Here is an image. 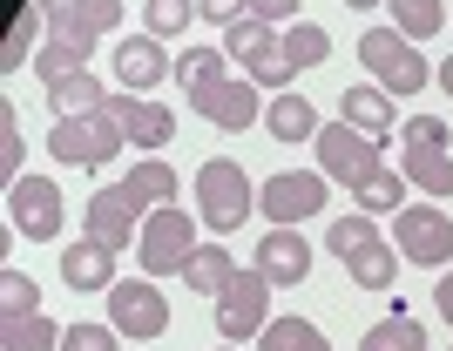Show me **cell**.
<instances>
[{"label": "cell", "instance_id": "obj_22", "mask_svg": "<svg viewBox=\"0 0 453 351\" xmlns=\"http://www.w3.org/2000/svg\"><path fill=\"white\" fill-rule=\"evenodd\" d=\"M399 176H406L413 189L453 196V156H447V142H413V135H406V163H399Z\"/></svg>", "mask_w": 453, "mask_h": 351}, {"label": "cell", "instance_id": "obj_31", "mask_svg": "<svg viewBox=\"0 0 453 351\" xmlns=\"http://www.w3.org/2000/svg\"><path fill=\"white\" fill-rule=\"evenodd\" d=\"M386 7H393V27L406 41H426V34L447 27V7H440V0H386Z\"/></svg>", "mask_w": 453, "mask_h": 351}, {"label": "cell", "instance_id": "obj_5", "mask_svg": "<svg viewBox=\"0 0 453 351\" xmlns=\"http://www.w3.org/2000/svg\"><path fill=\"white\" fill-rule=\"evenodd\" d=\"M224 55L230 61H244V74L257 81V88H278L284 95V81H291V55H284V34L278 27H265V20H237V27H224Z\"/></svg>", "mask_w": 453, "mask_h": 351}, {"label": "cell", "instance_id": "obj_39", "mask_svg": "<svg viewBox=\"0 0 453 351\" xmlns=\"http://www.w3.org/2000/svg\"><path fill=\"white\" fill-rule=\"evenodd\" d=\"M196 14L217 20V27H237V20L250 14V0H196Z\"/></svg>", "mask_w": 453, "mask_h": 351}, {"label": "cell", "instance_id": "obj_43", "mask_svg": "<svg viewBox=\"0 0 453 351\" xmlns=\"http://www.w3.org/2000/svg\"><path fill=\"white\" fill-rule=\"evenodd\" d=\"M345 7H352V14H365V7H379V0H345Z\"/></svg>", "mask_w": 453, "mask_h": 351}, {"label": "cell", "instance_id": "obj_4", "mask_svg": "<svg viewBox=\"0 0 453 351\" xmlns=\"http://www.w3.org/2000/svg\"><path fill=\"white\" fill-rule=\"evenodd\" d=\"M359 61H365V74H372L386 95H413V88L434 81V68L419 61V48L399 34V27H365L359 34Z\"/></svg>", "mask_w": 453, "mask_h": 351}, {"label": "cell", "instance_id": "obj_42", "mask_svg": "<svg viewBox=\"0 0 453 351\" xmlns=\"http://www.w3.org/2000/svg\"><path fill=\"white\" fill-rule=\"evenodd\" d=\"M440 88H447V95H453V55H447V61H440Z\"/></svg>", "mask_w": 453, "mask_h": 351}, {"label": "cell", "instance_id": "obj_2", "mask_svg": "<svg viewBox=\"0 0 453 351\" xmlns=\"http://www.w3.org/2000/svg\"><path fill=\"white\" fill-rule=\"evenodd\" d=\"M325 243H332V257L352 271V284H359V291H393V278H399V250L379 237V223L365 217V210H359V217H339Z\"/></svg>", "mask_w": 453, "mask_h": 351}, {"label": "cell", "instance_id": "obj_20", "mask_svg": "<svg viewBox=\"0 0 453 351\" xmlns=\"http://www.w3.org/2000/svg\"><path fill=\"white\" fill-rule=\"evenodd\" d=\"M257 271H265L271 284H304L311 278V243H304L298 230H271V237L257 243Z\"/></svg>", "mask_w": 453, "mask_h": 351}, {"label": "cell", "instance_id": "obj_35", "mask_svg": "<svg viewBox=\"0 0 453 351\" xmlns=\"http://www.w3.org/2000/svg\"><path fill=\"white\" fill-rule=\"evenodd\" d=\"M189 14H196V0H150V7H142V27H150L156 41H170V34L189 27Z\"/></svg>", "mask_w": 453, "mask_h": 351}, {"label": "cell", "instance_id": "obj_34", "mask_svg": "<svg viewBox=\"0 0 453 351\" xmlns=\"http://www.w3.org/2000/svg\"><path fill=\"white\" fill-rule=\"evenodd\" d=\"M41 311V284L27 271H0V317H35Z\"/></svg>", "mask_w": 453, "mask_h": 351}, {"label": "cell", "instance_id": "obj_23", "mask_svg": "<svg viewBox=\"0 0 453 351\" xmlns=\"http://www.w3.org/2000/svg\"><path fill=\"white\" fill-rule=\"evenodd\" d=\"M48 102H55V122H68V115H102V109H109V88L81 68V74H68V81H55Z\"/></svg>", "mask_w": 453, "mask_h": 351}, {"label": "cell", "instance_id": "obj_30", "mask_svg": "<svg viewBox=\"0 0 453 351\" xmlns=\"http://www.w3.org/2000/svg\"><path fill=\"white\" fill-rule=\"evenodd\" d=\"M278 34H284L291 68H319V61H332V34H325L319 20H291V27H278Z\"/></svg>", "mask_w": 453, "mask_h": 351}, {"label": "cell", "instance_id": "obj_26", "mask_svg": "<svg viewBox=\"0 0 453 351\" xmlns=\"http://www.w3.org/2000/svg\"><path fill=\"white\" fill-rule=\"evenodd\" d=\"M41 34H55V27H48V14H41V0H27V7L14 14V34H7V48H0V68L14 74L20 61H27V55L41 48Z\"/></svg>", "mask_w": 453, "mask_h": 351}, {"label": "cell", "instance_id": "obj_17", "mask_svg": "<svg viewBox=\"0 0 453 351\" xmlns=\"http://www.w3.org/2000/svg\"><path fill=\"white\" fill-rule=\"evenodd\" d=\"M61 278H68V291H115V250L102 237L61 243Z\"/></svg>", "mask_w": 453, "mask_h": 351}, {"label": "cell", "instance_id": "obj_6", "mask_svg": "<svg viewBox=\"0 0 453 351\" xmlns=\"http://www.w3.org/2000/svg\"><path fill=\"white\" fill-rule=\"evenodd\" d=\"M203 243H196V223H189V210L163 203L150 223H142V243H135V257H142V271L150 278H176V271H189V257H196Z\"/></svg>", "mask_w": 453, "mask_h": 351}, {"label": "cell", "instance_id": "obj_15", "mask_svg": "<svg viewBox=\"0 0 453 351\" xmlns=\"http://www.w3.org/2000/svg\"><path fill=\"white\" fill-rule=\"evenodd\" d=\"M41 14H48V27H55L61 41L95 48V41L122 20V0H41Z\"/></svg>", "mask_w": 453, "mask_h": 351}, {"label": "cell", "instance_id": "obj_14", "mask_svg": "<svg viewBox=\"0 0 453 351\" xmlns=\"http://www.w3.org/2000/svg\"><path fill=\"white\" fill-rule=\"evenodd\" d=\"M189 115H203V122H217V129H230V135H244L257 115H265V102H257V81L250 74H237V81H217V88H203V95H189Z\"/></svg>", "mask_w": 453, "mask_h": 351}, {"label": "cell", "instance_id": "obj_27", "mask_svg": "<svg viewBox=\"0 0 453 351\" xmlns=\"http://www.w3.org/2000/svg\"><path fill=\"white\" fill-rule=\"evenodd\" d=\"M359 351H426V332H419V317L406 311H386L372 332L359 338Z\"/></svg>", "mask_w": 453, "mask_h": 351}, {"label": "cell", "instance_id": "obj_41", "mask_svg": "<svg viewBox=\"0 0 453 351\" xmlns=\"http://www.w3.org/2000/svg\"><path fill=\"white\" fill-rule=\"evenodd\" d=\"M434 304H440V317H447V324H453V271H447V278L434 284Z\"/></svg>", "mask_w": 453, "mask_h": 351}, {"label": "cell", "instance_id": "obj_9", "mask_svg": "<svg viewBox=\"0 0 453 351\" xmlns=\"http://www.w3.org/2000/svg\"><path fill=\"white\" fill-rule=\"evenodd\" d=\"M7 217L27 243H55L61 223H68V203H61V189L48 176H20V183H7Z\"/></svg>", "mask_w": 453, "mask_h": 351}, {"label": "cell", "instance_id": "obj_37", "mask_svg": "<svg viewBox=\"0 0 453 351\" xmlns=\"http://www.w3.org/2000/svg\"><path fill=\"white\" fill-rule=\"evenodd\" d=\"M115 324H68L61 332V351H115Z\"/></svg>", "mask_w": 453, "mask_h": 351}, {"label": "cell", "instance_id": "obj_36", "mask_svg": "<svg viewBox=\"0 0 453 351\" xmlns=\"http://www.w3.org/2000/svg\"><path fill=\"white\" fill-rule=\"evenodd\" d=\"M0 169H7V183L27 176V169H20V109L14 102H0Z\"/></svg>", "mask_w": 453, "mask_h": 351}, {"label": "cell", "instance_id": "obj_10", "mask_svg": "<svg viewBox=\"0 0 453 351\" xmlns=\"http://www.w3.org/2000/svg\"><path fill=\"white\" fill-rule=\"evenodd\" d=\"M393 250L406 263H447L453 257V223H447V210H434V203H406L393 217Z\"/></svg>", "mask_w": 453, "mask_h": 351}, {"label": "cell", "instance_id": "obj_3", "mask_svg": "<svg viewBox=\"0 0 453 351\" xmlns=\"http://www.w3.org/2000/svg\"><path fill=\"white\" fill-rule=\"evenodd\" d=\"M250 210H257V189H250L244 163H230V156H210V163L196 169V217H203L217 237H230V230H244Z\"/></svg>", "mask_w": 453, "mask_h": 351}, {"label": "cell", "instance_id": "obj_7", "mask_svg": "<svg viewBox=\"0 0 453 351\" xmlns=\"http://www.w3.org/2000/svg\"><path fill=\"white\" fill-rule=\"evenodd\" d=\"M48 149H55V163H68V169H109L115 156L129 149V135L115 129L109 115H68V122H55Z\"/></svg>", "mask_w": 453, "mask_h": 351}, {"label": "cell", "instance_id": "obj_21", "mask_svg": "<svg viewBox=\"0 0 453 351\" xmlns=\"http://www.w3.org/2000/svg\"><path fill=\"white\" fill-rule=\"evenodd\" d=\"M265 129L278 135V142H319V109H311V102H304L298 88H284V95H271L265 102Z\"/></svg>", "mask_w": 453, "mask_h": 351}, {"label": "cell", "instance_id": "obj_8", "mask_svg": "<svg viewBox=\"0 0 453 351\" xmlns=\"http://www.w3.org/2000/svg\"><path fill=\"white\" fill-rule=\"evenodd\" d=\"M271 324V278L250 263V271H237V278L224 284V297H217V332L230 338V345H244V338H265Z\"/></svg>", "mask_w": 453, "mask_h": 351}, {"label": "cell", "instance_id": "obj_16", "mask_svg": "<svg viewBox=\"0 0 453 351\" xmlns=\"http://www.w3.org/2000/svg\"><path fill=\"white\" fill-rule=\"evenodd\" d=\"M102 115H109L135 149H163L176 135V115L163 109V102H150V95H109V109H102Z\"/></svg>", "mask_w": 453, "mask_h": 351}, {"label": "cell", "instance_id": "obj_40", "mask_svg": "<svg viewBox=\"0 0 453 351\" xmlns=\"http://www.w3.org/2000/svg\"><path fill=\"white\" fill-rule=\"evenodd\" d=\"M406 135H413V142H447V122H440V115H413V122H406Z\"/></svg>", "mask_w": 453, "mask_h": 351}, {"label": "cell", "instance_id": "obj_1", "mask_svg": "<svg viewBox=\"0 0 453 351\" xmlns=\"http://www.w3.org/2000/svg\"><path fill=\"white\" fill-rule=\"evenodd\" d=\"M163 203H176V169L170 163H135L122 183L95 189L81 223H88V237H102L109 250H129V243H142V223Z\"/></svg>", "mask_w": 453, "mask_h": 351}, {"label": "cell", "instance_id": "obj_29", "mask_svg": "<svg viewBox=\"0 0 453 351\" xmlns=\"http://www.w3.org/2000/svg\"><path fill=\"white\" fill-rule=\"evenodd\" d=\"M88 55H95V48H81V41L48 34V48L35 55V74L48 81V88H55V81H68V74H81V68H88Z\"/></svg>", "mask_w": 453, "mask_h": 351}, {"label": "cell", "instance_id": "obj_11", "mask_svg": "<svg viewBox=\"0 0 453 351\" xmlns=\"http://www.w3.org/2000/svg\"><path fill=\"white\" fill-rule=\"evenodd\" d=\"M109 324L122 338H163L170 332V297L156 291L150 278H115L109 291Z\"/></svg>", "mask_w": 453, "mask_h": 351}, {"label": "cell", "instance_id": "obj_32", "mask_svg": "<svg viewBox=\"0 0 453 351\" xmlns=\"http://www.w3.org/2000/svg\"><path fill=\"white\" fill-rule=\"evenodd\" d=\"M224 61L230 55H217V48H183V55H176V81H183L189 95H203V88L224 81Z\"/></svg>", "mask_w": 453, "mask_h": 351}, {"label": "cell", "instance_id": "obj_18", "mask_svg": "<svg viewBox=\"0 0 453 351\" xmlns=\"http://www.w3.org/2000/svg\"><path fill=\"white\" fill-rule=\"evenodd\" d=\"M339 122H352L359 135L386 142V135H393V95L379 88V81H352V88L339 95Z\"/></svg>", "mask_w": 453, "mask_h": 351}, {"label": "cell", "instance_id": "obj_24", "mask_svg": "<svg viewBox=\"0 0 453 351\" xmlns=\"http://www.w3.org/2000/svg\"><path fill=\"white\" fill-rule=\"evenodd\" d=\"M189 297H224V284L237 278V257H230L224 243H203V250H196V257H189Z\"/></svg>", "mask_w": 453, "mask_h": 351}, {"label": "cell", "instance_id": "obj_25", "mask_svg": "<svg viewBox=\"0 0 453 351\" xmlns=\"http://www.w3.org/2000/svg\"><path fill=\"white\" fill-rule=\"evenodd\" d=\"M0 351H61V324L55 317H0Z\"/></svg>", "mask_w": 453, "mask_h": 351}, {"label": "cell", "instance_id": "obj_13", "mask_svg": "<svg viewBox=\"0 0 453 351\" xmlns=\"http://www.w3.org/2000/svg\"><path fill=\"white\" fill-rule=\"evenodd\" d=\"M257 210H265L278 230L319 217V210H325V176H311V169H284V176H271V183L257 189Z\"/></svg>", "mask_w": 453, "mask_h": 351}, {"label": "cell", "instance_id": "obj_12", "mask_svg": "<svg viewBox=\"0 0 453 351\" xmlns=\"http://www.w3.org/2000/svg\"><path fill=\"white\" fill-rule=\"evenodd\" d=\"M319 163H325V176L332 183H345V189H359V183H372L379 169V142L372 135H359L352 122H332V129H319Z\"/></svg>", "mask_w": 453, "mask_h": 351}, {"label": "cell", "instance_id": "obj_38", "mask_svg": "<svg viewBox=\"0 0 453 351\" xmlns=\"http://www.w3.org/2000/svg\"><path fill=\"white\" fill-rule=\"evenodd\" d=\"M250 20H265V27H291L298 14V0H250Z\"/></svg>", "mask_w": 453, "mask_h": 351}, {"label": "cell", "instance_id": "obj_33", "mask_svg": "<svg viewBox=\"0 0 453 351\" xmlns=\"http://www.w3.org/2000/svg\"><path fill=\"white\" fill-rule=\"evenodd\" d=\"M352 196H359L365 217H379V210H393V217H399V210H406V176H399V169H379L372 183H359Z\"/></svg>", "mask_w": 453, "mask_h": 351}, {"label": "cell", "instance_id": "obj_19", "mask_svg": "<svg viewBox=\"0 0 453 351\" xmlns=\"http://www.w3.org/2000/svg\"><path fill=\"white\" fill-rule=\"evenodd\" d=\"M163 74H176V68H170V55H163V41H156V34H135V41L115 48V81H129V95L156 88Z\"/></svg>", "mask_w": 453, "mask_h": 351}, {"label": "cell", "instance_id": "obj_28", "mask_svg": "<svg viewBox=\"0 0 453 351\" xmlns=\"http://www.w3.org/2000/svg\"><path fill=\"white\" fill-rule=\"evenodd\" d=\"M257 351H332V345H325V332L311 317H271L265 338H257Z\"/></svg>", "mask_w": 453, "mask_h": 351}]
</instances>
